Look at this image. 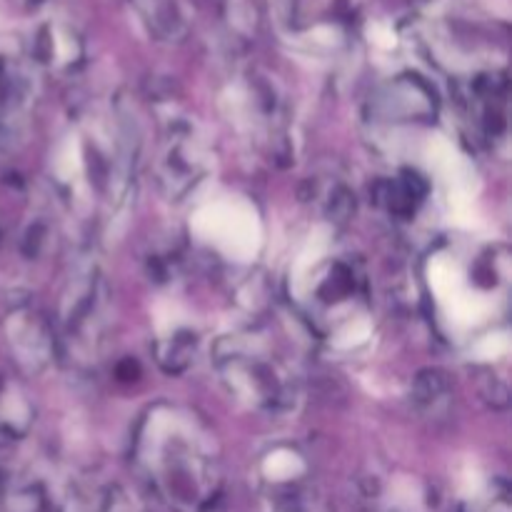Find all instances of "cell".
Wrapping results in <instances>:
<instances>
[{
    "instance_id": "8992f818",
    "label": "cell",
    "mask_w": 512,
    "mask_h": 512,
    "mask_svg": "<svg viewBox=\"0 0 512 512\" xmlns=\"http://www.w3.org/2000/svg\"><path fill=\"white\" fill-rule=\"evenodd\" d=\"M365 0H278V25L290 43L305 50H338L363 18Z\"/></svg>"
},
{
    "instance_id": "7a4b0ae2",
    "label": "cell",
    "mask_w": 512,
    "mask_h": 512,
    "mask_svg": "<svg viewBox=\"0 0 512 512\" xmlns=\"http://www.w3.org/2000/svg\"><path fill=\"white\" fill-rule=\"evenodd\" d=\"M213 370L230 398L250 413L280 418L293 413L300 400L293 363L260 328L220 335L213 345Z\"/></svg>"
},
{
    "instance_id": "5b68a950",
    "label": "cell",
    "mask_w": 512,
    "mask_h": 512,
    "mask_svg": "<svg viewBox=\"0 0 512 512\" xmlns=\"http://www.w3.org/2000/svg\"><path fill=\"white\" fill-rule=\"evenodd\" d=\"M370 298L368 275L355 255H328L313 265L303 290V308L318 333H330L358 318Z\"/></svg>"
},
{
    "instance_id": "d6986e66",
    "label": "cell",
    "mask_w": 512,
    "mask_h": 512,
    "mask_svg": "<svg viewBox=\"0 0 512 512\" xmlns=\"http://www.w3.org/2000/svg\"><path fill=\"white\" fill-rule=\"evenodd\" d=\"M450 395H453V388H450V380L443 370H423V373L415 378L413 388V403L418 405L423 413L428 415H440L450 405Z\"/></svg>"
},
{
    "instance_id": "9a60e30c",
    "label": "cell",
    "mask_w": 512,
    "mask_h": 512,
    "mask_svg": "<svg viewBox=\"0 0 512 512\" xmlns=\"http://www.w3.org/2000/svg\"><path fill=\"white\" fill-rule=\"evenodd\" d=\"M35 423V403L25 385L0 373V440H23Z\"/></svg>"
},
{
    "instance_id": "8fae6325",
    "label": "cell",
    "mask_w": 512,
    "mask_h": 512,
    "mask_svg": "<svg viewBox=\"0 0 512 512\" xmlns=\"http://www.w3.org/2000/svg\"><path fill=\"white\" fill-rule=\"evenodd\" d=\"M5 340L23 373H43L58 358L53 323L30 303H18L10 310L5 318Z\"/></svg>"
},
{
    "instance_id": "5bb4252c",
    "label": "cell",
    "mask_w": 512,
    "mask_h": 512,
    "mask_svg": "<svg viewBox=\"0 0 512 512\" xmlns=\"http://www.w3.org/2000/svg\"><path fill=\"white\" fill-rule=\"evenodd\" d=\"M145 33L158 43L175 45L185 40L190 18L180 0H128Z\"/></svg>"
},
{
    "instance_id": "30bf717a",
    "label": "cell",
    "mask_w": 512,
    "mask_h": 512,
    "mask_svg": "<svg viewBox=\"0 0 512 512\" xmlns=\"http://www.w3.org/2000/svg\"><path fill=\"white\" fill-rule=\"evenodd\" d=\"M38 98V68L20 45L0 38V140L18 138Z\"/></svg>"
},
{
    "instance_id": "ac0fdd59",
    "label": "cell",
    "mask_w": 512,
    "mask_h": 512,
    "mask_svg": "<svg viewBox=\"0 0 512 512\" xmlns=\"http://www.w3.org/2000/svg\"><path fill=\"white\" fill-rule=\"evenodd\" d=\"M310 200H313L320 208V213L328 220H333V223H343V220H348L350 213L355 210V193H350L348 185L340 183V180L335 178L315 180Z\"/></svg>"
},
{
    "instance_id": "6da1fadb",
    "label": "cell",
    "mask_w": 512,
    "mask_h": 512,
    "mask_svg": "<svg viewBox=\"0 0 512 512\" xmlns=\"http://www.w3.org/2000/svg\"><path fill=\"white\" fill-rule=\"evenodd\" d=\"M133 465L150 493L175 512H208L223 493L218 438L183 405L145 410L133 433Z\"/></svg>"
},
{
    "instance_id": "e0dca14e",
    "label": "cell",
    "mask_w": 512,
    "mask_h": 512,
    "mask_svg": "<svg viewBox=\"0 0 512 512\" xmlns=\"http://www.w3.org/2000/svg\"><path fill=\"white\" fill-rule=\"evenodd\" d=\"M425 200V183L420 175L403 173L378 185V203L398 218H410Z\"/></svg>"
},
{
    "instance_id": "4fadbf2b",
    "label": "cell",
    "mask_w": 512,
    "mask_h": 512,
    "mask_svg": "<svg viewBox=\"0 0 512 512\" xmlns=\"http://www.w3.org/2000/svg\"><path fill=\"white\" fill-rule=\"evenodd\" d=\"M378 108L390 120H430L438 113V95L423 75L403 73L383 85Z\"/></svg>"
},
{
    "instance_id": "2e32d148",
    "label": "cell",
    "mask_w": 512,
    "mask_h": 512,
    "mask_svg": "<svg viewBox=\"0 0 512 512\" xmlns=\"http://www.w3.org/2000/svg\"><path fill=\"white\" fill-rule=\"evenodd\" d=\"M200 353V333L193 325H173L168 333L158 335L153 343V358L170 375H183L193 368Z\"/></svg>"
},
{
    "instance_id": "9c48e42d",
    "label": "cell",
    "mask_w": 512,
    "mask_h": 512,
    "mask_svg": "<svg viewBox=\"0 0 512 512\" xmlns=\"http://www.w3.org/2000/svg\"><path fill=\"white\" fill-rule=\"evenodd\" d=\"M260 512H318L310 465L295 445H275L258 463Z\"/></svg>"
},
{
    "instance_id": "ba28073f",
    "label": "cell",
    "mask_w": 512,
    "mask_h": 512,
    "mask_svg": "<svg viewBox=\"0 0 512 512\" xmlns=\"http://www.w3.org/2000/svg\"><path fill=\"white\" fill-rule=\"evenodd\" d=\"M0 512H83V495L63 468L38 460L10 473Z\"/></svg>"
},
{
    "instance_id": "7c38bea8",
    "label": "cell",
    "mask_w": 512,
    "mask_h": 512,
    "mask_svg": "<svg viewBox=\"0 0 512 512\" xmlns=\"http://www.w3.org/2000/svg\"><path fill=\"white\" fill-rule=\"evenodd\" d=\"M25 53L38 70L53 75H73L85 63V40L68 20L50 18L35 28L30 48Z\"/></svg>"
},
{
    "instance_id": "52a82bcc",
    "label": "cell",
    "mask_w": 512,
    "mask_h": 512,
    "mask_svg": "<svg viewBox=\"0 0 512 512\" xmlns=\"http://www.w3.org/2000/svg\"><path fill=\"white\" fill-rule=\"evenodd\" d=\"M235 103L240 123L270 158H293V118L278 80L265 73L243 75L235 88Z\"/></svg>"
},
{
    "instance_id": "3957f363",
    "label": "cell",
    "mask_w": 512,
    "mask_h": 512,
    "mask_svg": "<svg viewBox=\"0 0 512 512\" xmlns=\"http://www.w3.org/2000/svg\"><path fill=\"white\" fill-rule=\"evenodd\" d=\"M53 328L58 358H68L80 368L100 358L110 330V285L95 260L80 263L68 278Z\"/></svg>"
},
{
    "instance_id": "ffe728a7",
    "label": "cell",
    "mask_w": 512,
    "mask_h": 512,
    "mask_svg": "<svg viewBox=\"0 0 512 512\" xmlns=\"http://www.w3.org/2000/svg\"><path fill=\"white\" fill-rule=\"evenodd\" d=\"M83 512H148L135 493L123 483H105L83 498Z\"/></svg>"
},
{
    "instance_id": "277c9868",
    "label": "cell",
    "mask_w": 512,
    "mask_h": 512,
    "mask_svg": "<svg viewBox=\"0 0 512 512\" xmlns=\"http://www.w3.org/2000/svg\"><path fill=\"white\" fill-rule=\"evenodd\" d=\"M160 140L153 163V178L168 203H180L195 193L210 173V148L193 115L180 108L178 100L158 103Z\"/></svg>"
}]
</instances>
